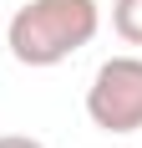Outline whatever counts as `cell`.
<instances>
[{"instance_id":"1","label":"cell","mask_w":142,"mask_h":148,"mask_svg":"<svg viewBox=\"0 0 142 148\" xmlns=\"http://www.w3.org/2000/svg\"><path fill=\"white\" fill-rule=\"evenodd\" d=\"M97 0H30L10 15L5 41L20 66H56L97 36Z\"/></svg>"},{"instance_id":"2","label":"cell","mask_w":142,"mask_h":148,"mask_svg":"<svg viewBox=\"0 0 142 148\" xmlns=\"http://www.w3.org/2000/svg\"><path fill=\"white\" fill-rule=\"evenodd\" d=\"M86 118L101 133H137L142 128V56L101 61L86 87Z\"/></svg>"},{"instance_id":"3","label":"cell","mask_w":142,"mask_h":148,"mask_svg":"<svg viewBox=\"0 0 142 148\" xmlns=\"http://www.w3.org/2000/svg\"><path fill=\"white\" fill-rule=\"evenodd\" d=\"M112 26L122 41L142 46V0H112Z\"/></svg>"},{"instance_id":"4","label":"cell","mask_w":142,"mask_h":148,"mask_svg":"<svg viewBox=\"0 0 142 148\" xmlns=\"http://www.w3.org/2000/svg\"><path fill=\"white\" fill-rule=\"evenodd\" d=\"M0 148H46V143L30 133H0Z\"/></svg>"}]
</instances>
